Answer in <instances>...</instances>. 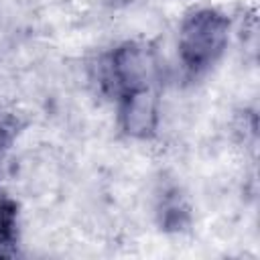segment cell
I'll return each mask as SVG.
<instances>
[{"mask_svg": "<svg viewBox=\"0 0 260 260\" xmlns=\"http://www.w3.org/2000/svg\"><path fill=\"white\" fill-rule=\"evenodd\" d=\"M160 100L154 87H142L120 95L118 122L128 138L146 140L154 136L160 124Z\"/></svg>", "mask_w": 260, "mask_h": 260, "instance_id": "3", "label": "cell"}, {"mask_svg": "<svg viewBox=\"0 0 260 260\" xmlns=\"http://www.w3.org/2000/svg\"><path fill=\"white\" fill-rule=\"evenodd\" d=\"M18 236V213H16V205L6 199L0 197V248H8L14 244Z\"/></svg>", "mask_w": 260, "mask_h": 260, "instance_id": "4", "label": "cell"}, {"mask_svg": "<svg viewBox=\"0 0 260 260\" xmlns=\"http://www.w3.org/2000/svg\"><path fill=\"white\" fill-rule=\"evenodd\" d=\"M230 18L215 8L191 10L179 26V59L191 73L205 71L225 51Z\"/></svg>", "mask_w": 260, "mask_h": 260, "instance_id": "1", "label": "cell"}, {"mask_svg": "<svg viewBox=\"0 0 260 260\" xmlns=\"http://www.w3.org/2000/svg\"><path fill=\"white\" fill-rule=\"evenodd\" d=\"M158 75V53L144 41H126L118 45L104 63V81L120 95L142 87H154Z\"/></svg>", "mask_w": 260, "mask_h": 260, "instance_id": "2", "label": "cell"}]
</instances>
